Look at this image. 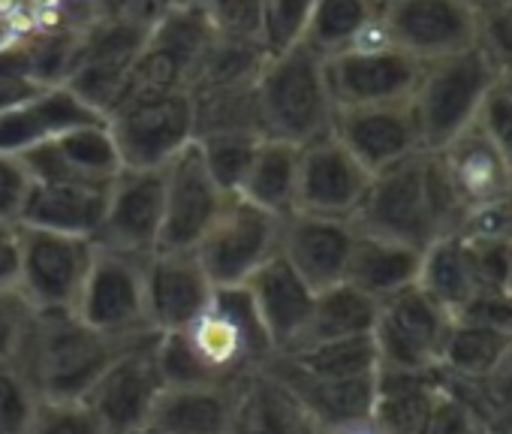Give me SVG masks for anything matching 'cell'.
<instances>
[{"instance_id":"cell-1","label":"cell","mask_w":512,"mask_h":434,"mask_svg":"<svg viewBox=\"0 0 512 434\" xmlns=\"http://www.w3.org/2000/svg\"><path fill=\"white\" fill-rule=\"evenodd\" d=\"M145 338L103 335L76 311H37L16 365L43 401H85L106 368Z\"/></svg>"},{"instance_id":"cell-2","label":"cell","mask_w":512,"mask_h":434,"mask_svg":"<svg viewBox=\"0 0 512 434\" xmlns=\"http://www.w3.org/2000/svg\"><path fill=\"white\" fill-rule=\"evenodd\" d=\"M256 106L263 136L269 139L308 145L332 133L335 103L326 85L323 58L302 43L281 55H269L256 79Z\"/></svg>"},{"instance_id":"cell-3","label":"cell","mask_w":512,"mask_h":434,"mask_svg":"<svg viewBox=\"0 0 512 434\" xmlns=\"http://www.w3.org/2000/svg\"><path fill=\"white\" fill-rule=\"evenodd\" d=\"M178 335L211 383L247 380L275 356L244 287H217L202 314Z\"/></svg>"},{"instance_id":"cell-4","label":"cell","mask_w":512,"mask_h":434,"mask_svg":"<svg viewBox=\"0 0 512 434\" xmlns=\"http://www.w3.org/2000/svg\"><path fill=\"white\" fill-rule=\"evenodd\" d=\"M494 85L497 73L485 61L479 46L422 64L410 106L425 151H440L446 142L464 133L476 121Z\"/></svg>"},{"instance_id":"cell-5","label":"cell","mask_w":512,"mask_h":434,"mask_svg":"<svg viewBox=\"0 0 512 434\" xmlns=\"http://www.w3.org/2000/svg\"><path fill=\"white\" fill-rule=\"evenodd\" d=\"M353 224L362 233L395 239L419 251H425L437 236H446L434 199L428 151L371 175Z\"/></svg>"},{"instance_id":"cell-6","label":"cell","mask_w":512,"mask_h":434,"mask_svg":"<svg viewBox=\"0 0 512 434\" xmlns=\"http://www.w3.org/2000/svg\"><path fill=\"white\" fill-rule=\"evenodd\" d=\"M452 323L455 317L416 284L383 299L371 332L377 350V371H440Z\"/></svg>"},{"instance_id":"cell-7","label":"cell","mask_w":512,"mask_h":434,"mask_svg":"<svg viewBox=\"0 0 512 434\" xmlns=\"http://www.w3.org/2000/svg\"><path fill=\"white\" fill-rule=\"evenodd\" d=\"M154 22L94 19L76 31L61 85L97 115H109L127 88L130 67L142 52Z\"/></svg>"},{"instance_id":"cell-8","label":"cell","mask_w":512,"mask_h":434,"mask_svg":"<svg viewBox=\"0 0 512 434\" xmlns=\"http://www.w3.org/2000/svg\"><path fill=\"white\" fill-rule=\"evenodd\" d=\"M106 124L118 145L121 163L130 169L166 166L196 139L190 91L124 97L106 115Z\"/></svg>"},{"instance_id":"cell-9","label":"cell","mask_w":512,"mask_h":434,"mask_svg":"<svg viewBox=\"0 0 512 434\" xmlns=\"http://www.w3.org/2000/svg\"><path fill=\"white\" fill-rule=\"evenodd\" d=\"M278 242L281 217L232 193L226 196L193 254L214 287H244L256 269L278 257Z\"/></svg>"},{"instance_id":"cell-10","label":"cell","mask_w":512,"mask_h":434,"mask_svg":"<svg viewBox=\"0 0 512 434\" xmlns=\"http://www.w3.org/2000/svg\"><path fill=\"white\" fill-rule=\"evenodd\" d=\"M76 314L112 338L154 335L145 308V257L97 248Z\"/></svg>"},{"instance_id":"cell-11","label":"cell","mask_w":512,"mask_h":434,"mask_svg":"<svg viewBox=\"0 0 512 434\" xmlns=\"http://www.w3.org/2000/svg\"><path fill=\"white\" fill-rule=\"evenodd\" d=\"M326 85L338 109L404 103L413 97L422 64L392 43H359L323 58Z\"/></svg>"},{"instance_id":"cell-12","label":"cell","mask_w":512,"mask_h":434,"mask_svg":"<svg viewBox=\"0 0 512 434\" xmlns=\"http://www.w3.org/2000/svg\"><path fill=\"white\" fill-rule=\"evenodd\" d=\"M94 254V239L22 227L19 290L34 311H76Z\"/></svg>"},{"instance_id":"cell-13","label":"cell","mask_w":512,"mask_h":434,"mask_svg":"<svg viewBox=\"0 0 512 434\" xmlns=\"http://www.w3.org/2000/svg\"><path fill=\"white\" fill-rule=\"evenodd\" d=\"M380 19L389 43L419 64L467 52L479 37V16L467 0H395Z\"/></svg>"},{"instance_id":"cell-14","label":"cell","mask_w":512,"mask_h":434,"mask_svg":"<svg viewBox=\"0 0 512 434\" xmlns=\"http://www.w3.org/2000/svg\"><path fill=\"white\" fill-rule=\"evenodd\" d=\"M154 335L127 347L88 392V407L103 422L106 434H142L154 401L166 389L154 359Z\"/></svg>"},{"instance_id":"cell-15","label":"cell","mask_w":512,"mask_h":434,"mask_svg":"<svg viewBox=\"0 0 512 434\" xmlns=\"http://www.w3.org/2000/svg\"><path fill=\"white\" fill-rule=\"evenodd\" d=\"M229 193L205 169L196 142L163 166V227L157 251H193Z\"/></svg>"},{"instance_id":"cell-16","label":"cell","mask_w":512,"mask_h":434,"mask_svg":"<svg viewBox=\"0 0 512 434\" xmlns=\"http://www.w3.org/2000/svg\"><path fill=\"white\" fill-rule=\"evenodd\" d=\"M163 227V166L130 169L124 166L106 199L103 224L94 236L97 248L148 257L157 251Z\"/></svg>"},{"instance_id":"cell-17","label":"cell","mask_w":512,"mask_h":434,"mask_svg":"<svg viewBox=\"0 0 512 434\" xmlns=\"http://www.w3.org/2000/svg\"><path fill=\"white\" fill-rule=\"evenodd\" d=\"M371 184V172L344 148L335 133L299 145L296 211L347 217L359 211Z\"/></svg>"},{"instance_id":"cell-18","label":"cell","mask_w":512,"mask_h":434,"mask_svg":"<svg viewBox=\"0 0 512 434\" xmlns=\"http://www.w3.org/2000/svg\"><path fill=\"white\" fill-rule=\"evenodd\" d=\"M353 242L356 224L347 217H326L311 211H290L281 217L278 254L314 293L344 284Z\"/></svg>"},{"instance_id":"cell-19","label":"cell","mask_w":512,"mask_h":434,"mask_svg":"<svg viewBox=\"0 0 512 434\" xmlns=\"http://www.w3.org/2000/svg\"><path fill=\"white\" fill-rule=\"evenodd\" d=\"M332 133L371 175L425 151L410 100L338 109Z\"/></svg>"},{"instance_id":"cell-20","label":"cell","mask_w":512,"mask_h":434,"mask_svg":"<svg viewBox=\"0 0 512 434\" xmlns=\"http://www.w3.org/2000/svg\"><path fill=\"white\" fill-rule=\"evenodd\" d=\"M214 290L193 251H154L145 257V308L157 335L193 323Z\"/></svg>"},{"instance_id":"cell-21","label":"cell","mask_w":512,"mask_h":434,"mask_svg":"<svg viewBox=\"0 0 512 434\" xmlns=\"http://www.w3.org/2000/svg\"><path fill=\"white\" fill-rule=\"evenodd\" d=\"M22 163L31 181H70V184H112L124 169L118 145L106 121L82 124L28 154Z\"/></svg>"},{"instance_id":"cell-22","label":"cell","mask_w":512,"mask_h":434,"mask_svg":"<svg viewBox=\"0 0 512 434\" xmlns=\"http://www.w3.org/2000/svg\"><path fill=\"white\" fill-rule=\"evenodd\" d=\"M106 121L64 85H43L0 112V154L22 157L82 124Z\"/></svg>"},{"instance_id":"cell-23","label":"cell","mask_w":512,"mask_h":434,"mask_svg":"<svg viewBox=\"0 0 512 434\" xmlns=\"http://www.w3.org/2000/svg\"><path fill=\"white\" fill-rule=\"evenodd\" d=\"M244 383L166 386L142 434H235Z\"/></svg>"},{"instance_id":"cell-24","label":"cell","mask_w":512,"mask_h":434,"mask_svg":"<svg viewBox=\"0 0 512 434\" xmlns=\"http://www.w3.org/2000/svg\"><path fill=\"white\" fill-rule=\"evenodd\" d=\"M461 211L512 196V163L473 121L464 133L434 151Z\"/></svg>"},{"instance_id":"cell-25","label":"cell","mask_w":512,"mask_h":434,"mask_svg":"<svg viewBox=\"0 0 512 434\" xmlns=\"http://www.w3.org/2000/svg\"><path fill=\"white\" fill-rule=\"evenodd\" d=\"M244 290L253 302V311L260 317L275 353H284L296 344L299 332L308 323L317 293L293 272V266L278 254L263 269H256Z\"/></svg>"},{"instance_id":"cell-26","label":"cell","mask_w":512,"mask_h":434,"mask_svg":"<svg viewBox=\"0 0 512 434\" xmlns=\"http://www.w3.org/2000/svg\"><path fill=\"white\" fill-rule=\"evenodd\" d=\"M109 187L70 181H31L19 224L31 230L94 239L109 199Z\"/></svg>"},{"instance_id":"cell-27","label":"cell","mask_w":512,"mask_h":434,"mask_svg":"<svg viewBox=\"0 0 512 434\" xmlns=\"http://www.w3.org/2000/svg\"><path fill=\"white\" fill-rule=\"evenodd\" d=\"M263 371L293 395V401L311 416L314 425H332V422H344L356 416H371L377 374L365 380H317V377L296 371L278 353L263 365Z\"/></svg>"},{"instance_id":"cell-28","label":"cell","mask_w":512,"mask_h":434,"mask_svg":"<svg viewBox=\"0 0 512 434\" xmlns=\"http://www.w3.org/2000/svg\"><path fill=\"white\" fill-rule=\"evenodd\" d=\"M443 389H446L443 371H431V374L377 371L371 419L386 434H428Z\"/></svg>"},{"instance_id":"cell-29","label":"cell","mask_w":512,"mask_h":434,"mask_svg":"<svg viewBox=\"0 0 512 434\" xmlns=\"http://www.w3.org/2000/svg\"><path fill=\"white\" fill-rule=\"evenodd\" d=\"M419 263H422L419 248L356 230L344 281L362 290L365 296H371L374 302H383L416 284Z\"/></svg>"},{"instance_id":"cell-30","label":"cell","mask_w":512,"mask_h":434,"mask_svg":"<svg viewBox=\"0 0 512 434\" xmlns=\"http://www.w3.org/2000/svg\"><path fill=\"white\" fill-rule=\"evenodd\" d=\"M377 308H380V302H374L362 290L350 287L347 281L335 284L329 290H320L314 299V308L308 314V323L290 350L371 335L374 323H377Z\"/></svg>"},{"instance_id":"cell-31","label":"cell","mask_w":512,"mask_h":434,"mask_svg":"<svg viewBox=\"0 0 512 434\" xmlns=\"http://www.w3.org/2000/svg\"><path fill=\"white\" fill-rule=\"evenodd\" d=\"M296 175H299V145L263 136L250 169L235 196L269 214L287 217L296 211Z\"/></svg>"},{"instance_id":"cell-32","label":"cell","mask_w":512,"mask_h":434,"mask_svg":"<svg viewBox=\"0 0 512 434\" xmlns=\"http://www.w3.org/2000/svg\"><path fill=\"white\" fill-rule=\"evenodd\" d=\"M416 287L425 290L437 305H443L452 317L479 293V281L470 260V245L458 233L437 236L419 263Z\"/></svg>"},{"instance_id":"cell-33","label":"cell","mask_w":512,"mask_h":434,"mask_svg":"<svg viewBox=\"0 0 512 434\" xmlns=\"http://www.w3.org/2000/svg\"><path fill=\"white\" fill-rule=\"evenodd\" d=\"M235 434H317L311 416L263 368L244 383Z\"/></svg>"},{"instance_id":"cell-34","label":"cell","mask_w":512,"mask_h":434,"mask_svg":"<svg viewBox=\"0 0 512 434\" xmlns=\"http://www.w3.org/2000/svg\"><path fill=\"white\" fill-rule=\"evenodd\" d=\"M509 350H512V335L455 320L440 371L455 383H482L500 371Z\"/></svg>"},{"instance_id":"cell-35","label":"cell","mask_w":512,"mask_h":434,"mask_svg":"<svg viewBox=\"0 0 512 434\" xmlns=\"http://www.w3.org/2000/svg\"><path fill=\"white\" fill-rule=\"evenodd\" d=\"M377 19L380 13L371 0H314L302 46L320 58H332L356 46Z\"/></svg>"},{"instance_id":"cell-36","label":"cell","mask_w":512,"mask_h":434,"mask_svg":"<svg viewBox=\"0 0 512 434\" xmlns=\"http://www.w3.org/2000/svg\"><path fill=\"white\" fill-rule=\"evenodd\" d=\"M278 356L287 359L296 371L317 380H365L377 374V350L371 335L299 347Z\"/></svg>"},{"instance_id":"cell-37","label":"cell","mask_w":512,"mask_h":434,"mask_svg":"<svg viewBox=\"0 0 512 434\" xmlns=\"http://www.w3.org/2000/svg\"><path fill=\"white\" fill-rule=\"evenodd\" d=\"M199 148V157L205 163V169L211 172V178L217 181V187L223 193H238L250 160L263 142V133H250V130H226V133H208L193 139Z\"/></svg>"},{"instance_id":"cell-38","label":"cell","mask_w":512,"mask_h":434,"mask_svg":"<svg viewBox=\"0 0 512 434\" xmlns=\"http://www.w3.org/2000/svg\"><path fill=\"white\" fill-rule=\"evenodd\" d=\"M314 0H266L263 7V49L281 55L302 43Z\"/></svg>"},{"instance_id":"cell-39","label":"cell","mask_w":512,"mask_h":434,"mask_svg":"<svg viewBox=\"0 0 512 434\" xmlns=\"http://www.w3.org/2000/svg\"><path fill=\"white\" fill-rule=\"evenodd\" d=\"M40 395L16 362H0V434H25Z\"/></svg>"},{"instance_id":"cell-40","label":"cell","mask_w":512,"mask_h":434,"mask_svg":"<svg viewBox=\"0 0 512 434\" xmlns=\"http://www.w3.org/2000/svg\"><path fill=\"white\" fill-rule=\"evenodd\" d=\"M25 434H106L88 401H43L37 404Z\"/></svg>"},{"instance_id":"cell-41","label":"cell","mask_w":512,"mask_h":434,"mask_svg":"<svg viewBox=\"0 0 512 434\" xmlns=\"http://www.w3.org/2000/svg\"><path fill=\"white\" fill-rule=\"evenodd\" d=\"M263 7L266 0H208L202 10L217 37L263 43Z\"/></svg>"},{"instance_id":"cell-42","label":"cell","mask_w":512,"mask_h":434,"mask_svg":"<svg viewBox=\"0 0 512 434\" xmlns=\"http://www.w3.org/2000/svg\"><path fill=\"white\" fill-rule=\"evenodd\" d=\"M34 305L19 287L0 290V362H19L34 326Z\"/></svg>"},{"instance_id":"cell-43","label":"cell","mask_w":512,"mask_h":434,"mask_svg":"<svg viewBox=\"0 0 512 434\" xmlns=\"http://www.w3.org/2000/svg\"><path fill=\"white\" fill-rule=\"evenodd\" d=\"M455 233L467 242H506V239H512V196L464 211Z\"/></svg>"},{"instance_id":"cell-44","label":"cell","mask_w":512,"mask_h":434,"mask_svg":"<svg viewBox=\"0 0 512 434\" xmlns=\"http://www.w3.org/2000/svg\"><path fill=\"white\" fill-rule=\"evenodd\" d=\"M479 52L497 73H512V7L482 13L479 16V37H476Z\"/></svg>"},{"instance_id":"cell-45","label":"cell","mask_w":512,"mask_h":434,"mask_svg":"<svg viewBox=\"0 0 512 434\" xmlns=\"http://www.w3.org/2000/svg\"><path fill=\"white\" fill-rule=\"evenodd\" d=\"M467 242V239H464ZM473 272L482 290H506L512 272V239L506 242H467Z\"/></svg>"},{"instance_id":"cell-46","label":"cell","mask_w":512,"mask_h":434,"mask_svg":"<svg viewBox=\"0 0 512 434\" xmlns=\"http://www.w3.org/2000/svg\"><path fill=\"white\" fill-rule=\"evenodd\" d=\"M455 320L512 335V293L509 290H482L455 314Z\"/></svg>"},{"instance_id":"cell-47","label":"cell","mask_w":512,"mask_h":434,"mask_svg":"<svg viewBox=\"0 0 512 434\" xmlns=\"http://www.w3.org/2000/svg\"><path fill=\"white\" fill-rule=\"evenodd\" d=\"M476 124L497 145V151L512 163V97L500 91V85H494L491 94L485 97Z\"/></svg>"},{"instance_id":"cell-48","label":"cell","mask_w":512,"mask_h":434,"mask_svg":"<svg viewBox=\"0 0 512 434\" xmlns=\"http://www.w3.org/2000/svg\"><path fill=\"white\" fill-rule=\"evenodd\" d=\"M28 190H31V175L22 157L0 154V221L19 224Z\"/></svg>"},{"instance_id":"cell-49","label":"cell","mask_w":512,"mask_h":434,"mask_svg":"<svg viewBox=\"0 0 512 434\" xmlns=\"http://www.w3.org/2000/svg\"><path fill=\"white\" fill-rule=\"evenodd\" d=\"M94 19L115 22H154L163 10L160 0H91Z\"/></svg>"},{"instance_id":"cell-50","label":"cell","mask_w":512,"mask_h":434,"mask_svg":"<svg viewBox=\"0 0 512 434\" xmlns=\"http://www.w3.org/2000/svg\"><path fill=\"white\" fill-rule=\"evenodd\" d=\"M22 266V224L0 221V290L19 287Z\"/></svg>"},{"instance_id":"cell-51","label":"cell","mask_w":512,"mask_h":434,"mask_svg":"<svg viewBox=\"0 0 512 434\" xmlns=\"http://www.w3.org/2000/svg\"><path fill=\"white\" fill-rule=\"evenodd\" d=\"M4 79H34V67H31V52H28V40L19 49L0 52V82ZM37 82V79H34Z\"/></svg>"},{"instance_id":"cell-52","label":"cell","mask_w":512,"mask_h":434,"mask_svg":"<svg viewBox=\"0 0 512 434\" xmlns=\"http://www.w3.org/2000/svg\"><path fill=\"white\" fill-rule=\"evenodd\" d=\"M317 434H386V431L371 416H356V419H344L332 425H317Z\"/></svg>"},{"instance_id":"cell-53","label":"cell","mask_w":512,"mask_h":434,"mask_svg":"<svg viewBox=\"0 0 512 434\" xmlns=\"http://www.w3.org/2000/svg\"><path fill=\"white\" fill-rule=\"evenodd\" d=\"M37 88H43V85L34 82V79H4V82H0V112H4L7 106H13V103H19L22 97H28Z\"/></svg>"},{"instance_id":"cell-54","label":"cell","mask_w":512,"mask_h":434,"mask_svg":"<svg viewBox=\"0 0 512 434\" xmlns=\"http://www.w3.org/2000/svg\"><path fill=\"white\" fill-rule=\"evenodd\" d=\"M28 40V34L10 19V16H4L0 13V52H10V49H19L22 43Z\"/></svg>"},{"instance_id":"cell-55","label":"cell","mask_w":512,"mask_h":434,"mask_svg":"<svg viewBox=\"0 0 512 434\" xmlns=\"http://www.w3.org/2000/svg\"><path fill=\"white\" fill-rule=\"evenodd\" d=\"M467 4L476 10V16H482V13H494V10L512 7V0H467Z\"/></svg>"},{"instance_id":"cell-56","label":"cell","mask_w":512,"mask_h":434,"mask_svg":"<svg viewBox=\"0 0 512 434\" xmlns=\"http://www.w3.org/2000/svg\"><path fill=\"white\" fill-rule=\"evenodd\" d=\"M497 85H500V91H506V94L512 97V73H503V76L497 79Z\"/></svg>"},{"instance_id":"cell-57","label":"cell","mask_w":512,"mask_h":434,"mask_svg":"<svg viewBox=\"0 0 512 434\" xmlns=\"http://www.w3.org/2000/svg\"><path fill=\"white\" fill-rule=\"evenodd\" d=\"M175 4H184V7H205L208 0H175ZM172 7V4H169Z\"/></svg>"},{"instance_id":"cell-58","label":"cell","mask_w":512,"mask_h":434,"mask_svg":"<svg viewBox=\"0 0 512 434\" xmlns=\"http://www.w3.org/2000/svg\"><path fill=\"white\" fill-rule=\"evenodd\" d=\"M371 4L377 7V13H383L386 7H392V4H395V0H371Z\"/></svg>"},{"instance_id":"cell-59","label":"cell","mask_w":512,"mask_h":434,"mask_svg":"<svg viewBox=\"0 0 512 434\" xmlns=\"http://www.w3.org/2000/svg\"><path fill=\"white\" fill-rule=\"evenodd\" d=\"M160 4H163V7H169V4H175V0H160Z\"/></svg>"},{"instance_id":"cell-60","label":"cell","mask_w":512,"mask_h":434,"mask_svg":"<svg viewBox=\"0 0 512 434\" xmlns=\"http://www.w3.org/2000/svg\"><path fill=\"white\" fill-rule=\"evenodd\" d=\"M506 290H509V293H512V272H509V287H506Z\"/></svg>"}]
</instances>
